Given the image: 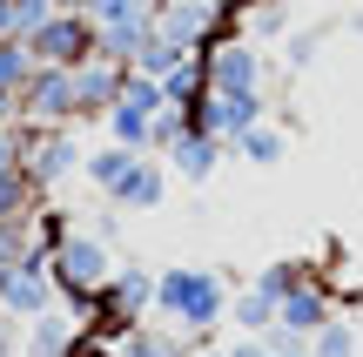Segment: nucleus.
<instances>
[{
  "label": "nucleus",
  "mask_w": 363,
  "mask_h": 357,
  "mask_svg": "<svg viewBox=\"0 0 363 357\" xmlns=\"http://www.w3.org/2000/svg\"><path fill=\"white\" fill-rule=\"evenodd\" d=\"M155 310L189 337H208L222 317H229V283L222 270H195V263H175L155 277Z\"/></svg>",
  "instance_id": "1"
},
{
  "label": "nucleus",
  "mask_w": 363,
  "mask_h": 357,
  "mask_svg": "<svg viewBox=\"0 0 363 357\" xmlns=\"http://www.w3.org/2000/svg\"><path fill=\"white\" fill-rule=\"evenodd\" d=\"M115 270H121L115 243H101L94 229H74V236L48 256V277H54V290H61V304L74 310V317H88V304L115 283Z\"/></svg>",
  "instance_id": "2"
},
{
  "label": "nucleus",
  "mask_w": 363,
  "mask_h": 357,
  "mask_svg": "<svg viewBox=\"0 0 363 357\" xmlns=\"http://www.w3.org/2000/svg\"><path fill=\"white\" fill-rule=\"evenodd\" d=\"M81 162H88V148L74 142V128H34V121H21V169L34 175L40 196H54L67 175H81Z\"/></svg>",
  "instance_id": "3"
},
{
  "label": "nucleus",
  "mask_w": 363,
  "mask_h": 357,
  "mask_svg": "<svg viewBox=\"0 0 363 357\" xmlns=\"http://www.w3.org/2000/svg\"><path fill=\"white\" fill-rule=\"evenodd\" d=\"M202 67H208V94H262V48L229 27L202 48Z\"/></svg>",
  "instance_id": "4"
},
{
  "label": "nucleus",
  "mask_w": 363,
  "mask_h": 357,
  "mask_svg": "<svg viewBox=\"0 0 363 357\" xmlns=\"http://www.w3.org/2000/svg\"><path fill=\"white\" fill-rule=\"evenodd\" d=\"M21 121H34V128H74L81 121L74 67H34V81L21 88Z\"/></svg>",
  "instance_id": "5"
},
{
  "label": "nucleus",
  "mask_w": 363,
  "mask_h": 357,
  "mask_svg": "<svg viewBox=\"0 0 363 357\" xmlns=\"http://www.w3.org/2000/svg\"><path fill=\"white\" fill-rule=\"evenodd\" d=\"M94 40H101V27H94V13H48V27L40 34H27V48H34L40 67H81L94 61Z\"/></svg>",
  "instance_id": "6"
},
{
  "label": "nucleus",
  "mask_w": 363,
  "mask_h": 357,
  "mask_svg": "<svg viewBox=\"0 0 363 357\" xmlns=\"http://www.w3.org/2000/svg\"><path fill=\"white\" fill-rule=\"evenodd\" d=\"M54 304H61V290H54V277H48V256L27 250L13 270H0V317L34 324L40 310H54Z\"/></svg>",
  "instance_id": "7"
},
{
  "label": "nucleus",
  "mask_w": 363,
  "mask_h": 357,
  "mask_svg": "<svg viewBox=\"0 0 363 357\" xmlns=\"http://www.w3.org/2000/svg\"><path fill=\"white\" fill-rule=\"evenodd\" d=\"M74 344H81V317L67 304H54L34 324H21V351L27 357H74Z\"/></svg>",
  "instance_id": "8"
},
{
  "label": "nucleus",
  "mask_w": 363,
  "mask_h": 357,
  "mask_svg": "<svg viewBox=\"0 0 363 357\" xmlns=\"http://www.w3.org/2000/svg\"><path fill=\"white\" fill-rule=\"evenodd\" d=\"M121 81H128V67L121 61H81L74 67V88H81V121H108V108L121 101Z\"/></svg>",
  "instance_id": "9"
},
{
  "label": "nucleus",
  "mask_w": 363,
  "mask_h": 357,
  "mask_svg": "<svg viewBox=\"0 0 363 357\" xmlns=\"http://www.w3.org/2000/svg\"><path fill=\"white\" fill-rule=\"evenodd\" d=\"M330 317H337V310H330V290H323L316 277H303L296 290L276 304V324H283V331H303V337H316Z\"/></svg>",
  "instance_id": "10"
},
{
  "label": "nucleus",
  "mask_w": 363,
  "mask_h": 357,
  "mask_svg": "<svg viewBox=\"0 0 363 357\" xmlns=\"http://www.w3.org/2000/svg\"><path fill=\"white\" fill-rule=\"evenodd\" d=\"M162 196H169V169L162 162H148V155H135V169L115 182V209H162Z\"/></svg>",
  "instance_id": "11"
},
{
  "label": "nucleus",
  "mask_w": 363,
  "mask_h": 357,
  "mask_svg": "<svg viewBox=\"0 0 363 357\" xmlns=\"http://www.w3.org/2000/svg\"><path fill=\"white\" fill-rule=\"evenodd\" d=\"M222 148H229V142H216L208 128H189V135L169 148V169L182 175V182H208V175L222 169Z\"/></svg>",
  "instance_id": "12"
},
{
  "label": "nucleus",
  "mask_w": 363,
  "mask_h": 357,
  "mask_svg": "<svg viewBox=\"0 0 363 357\" xmlns=\"http://www.w3.org/2000/svg\"><path fill=\"white\" fill-rule=\"evenodd\" d=\"M135 169V148H121V142H101V148H88V162H81V175H88V189L94 196H115V182Z\"/></svg>",
  "instance_id": "13"
},
{
  "label": "nucleus",
  "mask_w": 363,
  "mask_h": 357,
  "mask_svg": "<svg viewBox=\"0 0 363 357\" xmlns=\"http://www.w3.org/2000/svg\"><path fill=\"white\" fill-rule=\"evenodd\" d=\"M115 351H121V357H189V331H175V324H169V331H155V324H135V331L121 337Z\"/></svg>",
  "instance_id": "14"
},
{
  "label": "nucleus",
  "mask_w": 363,
  "mask_h": 357,
  "mask_svg": "<svg viewBox=\"0 0 363 357\" xmlns=\"http://www.w3.org/2000/svg\"><path fill=\"white\" fill-rule=\"evenodd\" d=\"M289 13H296V0H249V7H235V27L249 40H269V34H289Z\"/></svg>",
  "instance_id": "15"
},
{
  "label": "nucleus",
  "mask_w": 363,
  "mask_h": 357,
  "mask_svg": "<svg viewBox=\"0 0 363 357\" xmlns=\"http://www.w3.org/2000/svg\"><path fill=\"white\" fill-rule=\"evenodd\" d=\"M40 202H48V196L34 189V175H27V169H0V223H27Z\"/></svg>",
  "instance_id": "16"
},
{
  "label": "nucleus",
  "mask_w": 363,
  "mask_h": 357,
  "mask_svg": "<svg viewBox=\"0 0 363 357\" xmlns=\"http://www.w3.org/2000/svg\"><path fill=\"white\" fill-rule=\"evenodd\" d=\"M229 324H235L242 337H269V331H276V297H262L256 283H249L242 297H229Z\"/></svg>",
  "instance_id": "17"
},
{
  "label": "nucleus",
  "mask_w": 363,
  "mask_h": 357,
  "mask_svg": "<svg viewBox=\"0 0 363 357\" xmlns=\"http://www.w3.org/2000/svg\"><path fill=\"white\" fill-rule=\"evenodd\" d=\"M162 94H169L175 108H195L208 94V67H202V54H182V61L162 75Z\"/></svg>",
  "instance_id": "18"
},
{
  "label": "nucleus",
  "mask_w": 363,
  "mask_h": 357,
  "mask_svg": "<svg viewBox=\"0 0 363 357\" xmlns=\"http://www.w3.org/2000/svg\"><path fill=\"white\" fill-rule=\"evenodd\" d=\"M235 155L249 162V169H283V155H289V135L283 128H269V121H256V128L235 142Z\"/></svg>",
  "instance_id": "19"
},
{
  "label": "nucleus",
  "mask_w": 363,
  "mask_h": 357,
  "mask_svg": "<svg viewBox=\"0 0 363 357\" xmlns=\"http://www.w3.org/2000/svg\"><path fill=\"white\" fill-rule=\"evenodd\" d=\"M148 128H155V115H142V108H128V101L108 108V142H121V148H135V155H148Z\"/></svg>",
  "instance_id": "20"
},
{
  "label": "nucleus",
  "mask_w": 363,
  "mask_h": 357,
  "mask_svg": "<svg viewBox=\"0 0 363 357\" xmlns=\"http://www.w3.org/2000/svg\"><path fill=\"white\" fill-rule=\"evenodd\" d=\"M34 48L27 40H0V94H21L27 81H34Z\"/></svg>",
  "instance_id": "21"
},
{
  "label": "nucleus",
  "mask_w": 363,
  "mask_h": 357,
  "mask_svg": "<svg viewBox=\"0 0 363 357\" xmlns=\"http://www.w3.org/2000/svg\"><path fill=\"white\" fill-rule=\"evenodd\" d=\"M357 351H363V337H357L350 317H330L323 331L310 337V357H357Z\"/></svg>",
  "instance_id": "22"
},
{
  "label": "nucleus",
  "mask_w": 363,
  "mask_h": 357,
  "mask_svg": "<svg viewBox=\"0 0 363 357\" xmlns=\"http://www.w3.org/2000/svg\"><path fill=\"white\" fill-rule=\"evenodd\" d=\"M303 277H310V270H303V256H283V263H262V270H256V277H249V283H256L262 297H276V304H283V297L296 290Z\"/></svg>",
  "instance_id": "23"
},
{
  "label": "nucleus",
  "mask_w": 363,
  "mask_h": 357,
  "mask_svg": "<svg viewBox=\"0 0 363 357\" xmlns=\"http://www.w3.org/2000/svg\"><path fill=\"white\" fill-rule=\"evenodd\" d=\"M121 101H128V108H142V115H162V108H169V94H162V81H155V75L128 67V81H121Z\"/></svg>",
  "instance_id": "24"
},
{
  "label": "nucleus",
  "mask_w": 363,
  "mask_h": 357,
  "mask_svg": "<svg viewBox=\"0 0 363 357\" xmlns=\"http://www.w3.org/2000/svg\"><path fill=\"white\" fill-rule=\"evenodd\" d=\"M189 128H195V115H189V108H175V101H169V108L155 115V128H148V148H162V155H169V148H175V142H182Z\"/></svg>",
  "instance_id": "25"
},
{
  "label": "nucleus",
  "mask_w": 363,
  "mask_h": 357,
  "mask_svg": "<svg viewBox=\"0 0 363 357\" xmlns=\"http://www.w3.org/2000/svg\"><path fill=\"white\" fill-rule=\"evenodd\" d=\"M94 27H121V21H148L155 13V0H94Z\"/></svg>",
  "instance_id": "26"
},
{
  "label": "nucleus",
  "mask_w": 363,
  "mask_h": 357,
  "mask_svg": "<svg viewBox=\"0 0 363 357\" xmlns=\"http://www.w3.org/2000/svg\"><path fill=\"white\" fill-rule=\"evenodd\" d=\"M316 54H323V40H316L310 27H289V34H283V61H289V67H310Z\"/></svg>",
  "instance_id": "27"
},
{
  "label": "nucleus",
  "mask_w": 363,
  "mask_h": 357,
  "mask_svg": "<svg viewBox=\"0 0 363 357\" xmlns=\"http://www.w3.org/2000/svg\"><path fill=\"white\" fill-rule=\"evenodd\" d=\"M0 169H21V121H0Z\"/></svg>",
  "instance_id": "28"
},
{
  "label": "nucleus",
  "mask_w": 363,
  "mask_h": 357,
  "mask_svg": "<svg viewBox=\"0 0 363 357\" xmlns=\"http://www.w3.org/2000/svg\"><path fill=\"white\" fill-rule=\"evenodd\" d=\"M0 357H27L21 351V324H13V317H0Z\"/></svg>",
  "instance_id": "29"
},
{
  "label": "nucleus",
  "mask_w": 363,
  "mask_h": 357,
  "mask_svg": "<svg viewBox=\"0 0 363 357\" xmlns=\"http://www.w3.org/2000/svg\"><path fill=\"white\" fill-rule=\"evenodd\" d=\"M74 357H121L115 344H101V337H88V331H81V344H74Z\"/></svg>",
  "instance_id": "30"
},
{
  "label": "nucleus",
  "mask_w": 363,
  "mask_h": 357,
  "mask_svg": "<svg viewBox=\"0 0 363 357\" xmlns=\"http://www.w3.org/2000/svg\"><path fill=\"white\" fill-rule=\"evenodd\" d=\"M229 357H269V337H242V344H229Z\"/></svg>",
  "instance_id": "31"
},
{
  "label": "nucleus",
  "mask_w": 363,
  "mask_h": 357,
  "mask_svg": "<svg viewBox=\"0 0 363 357\" xmlns=\"http://www.w3.org/2000/svg\"><path fill=\"white\" fill-rule=\"evenodd\" d=\"M0 121H21V94H0Z\"/></svg>",
  "instance_id": "32"
},
{
  "label": "nucleus",
  "mask_w": 363,
  "mask_h": 357,
  "mask_svg": "<svg viewBox=\"0 0 363 357\" xmlns=\"http://www.w3.org/2000/svg\"><path fill=\"white\" fill-rule=\"evenodd\" d=\"M54 7H61V13H88L94 0H54Z\"/></svg>",
  "instance_id": "33"
},
{
  "label": "nucleus",
  "mask_w": 363,
  "mask_h": 357,
  "mask_svg": "<svg viewBox=\"0 0 363 357\" xmlns=\"http://www.w3.org/2000/svg\"><path fill=\"white\" fill-rule=\"evenodd\" d=\"M195 357H229V351H195Z\"/></svg>",
  "instance_id": "34"
},
{
  "label": "nucleus",
  "mask_w": 363,
  "mask_h": 357,
  "mask_svg": "<svg viewBox=\"0 0 363 357\" xmlns=\"http://www.w3.org/2000/svg\"><path fill=\"white\" fill-rule=\"evenodd\" d=\"M310 7H337V0H310Z\"/></svg>",
  "instance_id": "35"
},
{
  "label": "nucleus",
  "mask_w": 363,
  "mask_h": 357,
  "mask_svg": "<svg viewBox=\"0 0 363 357\" xmlns=\"http://www.w3.org/2000/svg\"><path fill=\"white\" fill-rule=\"evenodd\" d=\"M350 34H363V13H357V27H350Z\"/></svg>",
  "instance_id": "36"
},
{
  "label": "nucleus",
  "mask_w": 363,
  "mask_h": 357,
  "mask_svg": "<svg viewBox=\"0 0 363 357\" xmlns=\"http://www.w3.org/2000/svg\"><path fill=\"white\" fill-rule=\"evenodd\" d=\"M229 7H249V0H229Z\"/></svg>",
  "instance_id": "37"
},
{
  "label": "nucleus",
  "mask_w": 363,
  "mask_h": 357,
  "mask_svg": "<svg viewBox=\"0 0 363 357\" xmlns=\"http://www.w3.org/2000/svg\"><path fill=\"white\" fill-rule=\"evenodd\" d=\"M269 357H283V351H269Z\"/></svg>",
  "instance_id": "38"
}]
</instances>
